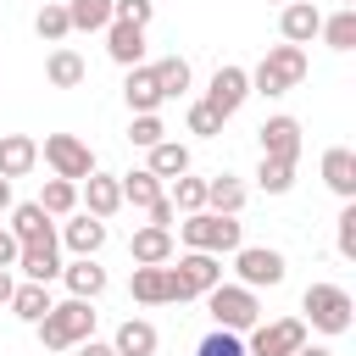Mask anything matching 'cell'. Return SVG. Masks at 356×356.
Wrapping results in <instances>:
<instances>
[{
  "label": "cell",
  "mask_w": 356,
  "mask_h": 356,
  "mask_svg": "<svg viewBox=\"0 0 356 356\" xmlns=\"http://www.w3.org/2000/svg\"><path fill=\"white\" fill-rule=\"evenodd\" d=\"M39 345L44 350H72V345H83V339H95V300H56L39 323Z\"/></svg>",
  "instance_id": "6da1fadb"
},
{
  "label": "cell",
  "mask_w": 356,
  "mask_h": 356,
  "mask_svg": "<svg viewBox=\"0 0 356 356\" xmlns=\"http://www.w3.org/2000/svg\"><path fill=\"white\" fill-rule=\"evenodd\" d=\"M300 83H306V50L300 44H273L250 72V95H289Z\"/></svg>",
  "instance_id": "7a4b0ae2"
},
{
  "label": "cell",
  "mask_w": 356,
  "mask_h": 356,
  "mask_svg": "<svg viewBox=\"0 0 356 356\" xmlns=\"http://www.w3.org/2000/svg\"><path fill=\"white\" fill-rule=\"evenodd\" d=\"M178 239H184L189 250H200V256H234V250L245 245L239 222H234V217H217V211H189V217L178 222Z\"/></svg>",
  "instance_id": "3957f363"
},
{
  "label": "cell",
  "mask_w": 356,
  "mask_h": 356,
  "mask_svg": "<svg viewBox=\"0 0 356 356\" xmlns=\"http://www.w3.org/2000/svg\"><path fill=\"white\" fill-rule=\"evenodd\" d=\"M300 312H306L300 323H312L317 334H345V328H350L356 300H350V289H339V284H306Z\"/></svg>",
  "instance_id": "277c9868"
},
{
  "label": "cell",
  "mask_w": 356,
  "mask_h": 356,
  "mask_svg": "<svg viewBox=\"0 0 356 356\" xmlns=\"http://www.w3.org/2000/svg\"><path fill=\"white\" fill-rule=\"evenodd\" d=\"M206 306H211L217 328H228V334H250V328L261 323V300H256V289H245V284H217V289H206Z\"/></svg>",
  "instance_id": "5b68a950"
},
{
  "label": "cell",
  "mask_w": 356,
  "mask_h": 356,
  "mask_svg": "<svg viewBox=\"0 0 356 356\" xmlns=\"http://www.w3.org/2000/svg\"><path fill=\"white\" fill-rule=\"evenodd\" d=\"M39 156H44V167H50L56 178H67V184H83V178L95 172V150H89L78 134H44Z\"/></svg>",
  "instance_id": "8992f818"
},
{
  "label": "cell",
  "mask_w": 356,
  "mask_h": 356,
  "mask_svg": "<svg viewBox=\"0 0 356 356\" xmlns=\"http://www.w3.org/2000/svg\"><path fill=\"white\" fill-rule=\"evenodd\" d=\"M234 273H239L245 289H278L284 273H289V261H284V250H273V245H239V250H234Z\"/></svg>",
  "instance_id": "52a82bcc"
},
{
  "label": "cell",
  "mask_w": 356,
  "mask_h": 356,
  "mask_svg": "<svg viewBox=\"0 0 356 356\" xmlns=\"http://www.w3.org/2000/svg\"><path fill=\"white\" fill-rule=\"evenodd\" d=\"M167 273H172L178 300H195V295H206V289H217V284H222V256L184 250V256H178V267H167Z\"/></svg>",
  "instance_id": "ba28073f"
},
{
  "label": "cell",
  "mask_w": 356,
  "mask_h": 356,
  "mask_svg": "<svg viewBox=\"0 0 356 356\" xmlns=\"http://www.w3.org/2000/svg\"><path fill=\"white\" fill-rule=\"evenodd\" d=\"M306 345V323L300 317H278V323H256L245 356H295Z\"/></svg>",
  "instance_id": "9c48e42d"
},
{
  "label": "cell",
  "mask_w": 356,
  "mask_h": 356,
  "mask_svg": "<svg viewBox=\"0 0 356 356\" xmlns=\"http://www.w3.org/2000/svg\"><path fill=\"white\" fill-rule=\"evenodd\" d=\"M245 100H250V72H245V67H217L211 83H206V95H200V106H211L222 122H228Z\"/></svg>",
  "instance_id": "30bf717a"
},
{
  "label": "cell",
  "mask_w": 356,
  "mask_h": 356,
  "mask_svg": "<svg viewBox=\"0 0 356 356\" xmlns=\"http://www.w3.org/2000/svg\"><path fill=\"white\" fill-rule=\"evenodd\" d=\"M256 139H261V161H300V122L289 117V111H278V117H267L261 128H256Z\"/></svg>",
  "instance_id": "8fae6325"
},
{
  "label": "cell",
  "mask_w": 356,
  "mask_h": 356,
  "mask_svg": "<svg viewBox=\"0 0 356 356\" xmlns=\"http://www.w3.org/2000/svg\"><path fill=\"white\" fill-rule=\"evenodd\" d=\"M78 195H83V211H89V217H100V222L122 211V189H117V172H100V167H95V172L78 184Z\"/></svg>",
  "instance_id": "7c38bea8"
},
{
  "label": "cell",
  "mask_w": 356,
  "mask_h": 356,
  "mask_svg": "<svg viewBox=\"0 0 356 356\" xmlns=\"http://www.w3.org/2000/svg\"><path fill=\"white\" fill-rule=\"evenodd\" d=\"M39 167V139L33 134H0V178H28Z\"/></svg>",
  "instance_id": "4fadbf2b"
},
{
  "label": "cell",
  "mask_w": 356,
  "mask_h": 356,
  "mask_svg": "<svg viewBox=\"0 0 356 356\" xmlns=\"http://www.w3.org/2000/svg\"><path fill=\"white\" fill-rule=\"evenodd\" d=\"M317 28H323V11H317L312 0H289V6L278 11V33H284V44H312Z\"/></svg>",
  "instance_id": "5bb4252c"
},
{
  "label": "cell",
  "mask_w": 356,
  "mask_h": 356,
  "mask_svg": "<svg viewBox=\"0 0 356 356\" xmlns=\"http://www.w3.org/2000/svg\"><path fill=\"white\" fill-rule=\"evenodd\" d=\"M6 234L17 245H44V239H56V217H44L39 200H22V206H11V228Z\"/></svg>",
  "instance_id": "9a60e30c"
},
{
  "label": "cell",
  "mask_w": 356,
  "mask_h": 356,
  "mask_svg": "<svg viewBox=\"0 0 356 356\" xmlns=\"http://www.w3.org/2000/svg\"><path fill=\"white\" fill-rule=\"evenodd\" d=\"M128 256H134V267H167V261H172V228L145 222V228L128 239Z\"/></svg>",
  "instance_id": "2e32d148"
},
{
  "label": "cell",
  "mask_w": 356,
  "mask_h": 356,
  "mask_svg": "<svg viewBox=\"0 0 356 356\" xmlns=\"http://www.w3.org/2000/svg\"><path fill=\"white\" fill-rule=\"evenodd\" d=\"M61 278H67L72 300H100V295H106V267H100L95 256H72V261H61Z\"/></svg>",
  "instance_id": "e0dca14e"
},
{
  "label": "cell",
  "mask_w": 356,
  "mask_h": 356,
  "mask_svg": "<svg viewBox=\"0 0 356 356\" xmlns=\"http://www.w3.org/2000/svg\"><path fill=\"white\" fill-rule=\"evenodd\" d=\"M128 295H134L139 306H172V300H178V289H172V273H167V267H134Z\"/></svg>",
  "instance_id": "ac0fdd59"
},
{
  "label": "cell",
  "mask_w": 356,
  "mask_h": 356,
  "mask_svg": "<svg viewBox=\"0 0 356 356\" xmlns=\"http://www.w3.org/2000/svg\"><path fill=\"white\" fill-rule=\"evenodd\" d=\"M122 100H128V111L134 117H145V111H161V83H156V72L139 61V67H128V78H122Z\"/></svg>",
  "instance_id": "d6986e66"
},
{
  "label": "cell",
  "mask_w": 356,
  "mask_h": 356,
  "mask_svg": "<svg viewBox=\"0 0 356 356\" xmlns=\"http://www.w3.org/2000/svg\"><path fill=\"white\" fill-rule=\"evenodd\" d=\"M61 245H67L72 256H100V245H106V222L89 217V211H78V217L61 222Z\"/></svg>",
  "instance_id": "ffe728a7"
},
{
  "label": "cell",
  "mask_w": 356,
  "mask_h": 356,
  "mask_svg": "<svg viewBox=\"0 0 356 356\" xmlns=\"http://www.w3.org/2000/svg\"><path fill=\"white\" fill-rule=\"evenodd\" d=\"M323 184H328L339 200H356V150H345V145L323 150Z\"/></svg>",
  "instance_id": "44dd1931"
},
{
  "label": "cell",
  "mask_w": 356,
  "mask_h": 356,
  "mask_svg": "<svg viewBox=\"0 0 356 356\" xmlns=\"http://www.w3.org/2000/svg\"><path fill=\"white\" fill-rule=\"evenodd\" d=\"M245 178H234V172H217V178H206V211H217V217H239L245 211Z\"/></svg>",
  "instance_id": "7402d4cb"
},
{
  "label": "cell",
  "mask_w": 356,
  "mask_h": 356,
  "mask_svg": "<svg viewBox=\"0 0 356 356\" xmlns=\"http://www.w3.org/2000/svg\"><path fill=\"white\" fill-rule=\"evenodd\" d=\"M17 267H22L28 284H50V278H61V250H56V239H44V245H22V250H17Z\"/></svg>",
  "instance_id": "603a6c76"
},
{
  "label": "cell",
  "mask_w": 356,
  "mask_h": 356,
  "mask_svg": "<svg viewBox=\"0 0 356 356\" xmlns=\"http://www.w3.org/2000/svg\"><path fill=\"white\" fill-rule=\"evenodd\" d=\"M106 56H111L117 67H139V61H145V28L111 22V28H106Z\"/></svg>",
  "instance_id": "cb8c5ba5"
},
{
  "label": "cell",
  "mask_w": 356,
  "mask_h": 356,
  "mask_svg": "<svg viewBox=\"0 0 356 356\" xmlns=\"http://www.w3.org/2000/svg\"><path fill=\"white\" fill-rule=\"evenodd\" d=\"M117 189H122V206H134V211H150L167 189H161V178L156 172H145V167H134V172H122L117 178Z\"/></svg>",
  "instance_id": "d4e9b609"
},
{
  "label": "cell",
  "mask_w": 356,
  "mask_h": 356,
  "mask_svg": "<svg viewBox=\"0 0 356 356\" xmlns=\"http://www.w3.org/2000/svg\"><path fill=\"white\" fill-rule=\"evenodd\" d=\"M111 350H117V356H156V323H145V317H128V323H117V334H111Z\"/></svg>",
  "instance_id": "484cf974"
},
{
  "label": "cell",
  "mask_w": 356,
  "mask_h": 356,
  "mask_svg": "<svg viewBox=\"0 0 356 356\" xmlns=\"http://www.w3.org/2000/svg\"><path fill=\"white\" fill-rule=\"evenodd\" d=\"M44 78H50V89H78L83 78H89V67H83V56L78 50H50V61H44Z\"/></svg>",
  "instance_id": "4316f807"
},
{
  "label": "cell",
  "mask_w": 356,
  "mask_h": 356,
  "mask_svg": "<svg viewBox=\"0 0 356 356\" xmlns=\"http://www.w3.org/2000/svg\"><path fill=\"white\" fill-rule=\"evenodd\" d=\"M145 172H156L161 184H167V178H184V172H189V145H178V139H161V145H150V161H145Z\"/></svg>",
  "instance_id": "83f0119b"
},
{
  "label": "cell",
  "mask_w": 356,
  "mask_h": 356,
  "mask_svg": "<svg viewBox=\"0 0 356 356\" xmlns=\"http://www.w3.org/2000/svg\"><path fill=\"white\" fill-rule=\"evenodd\" d=\"M6 306H11L22 323H39V317H44L56 300H50V284H28V278H22V284L11 289V300H6Z\"/></svg>",
  "instance_id": "f1b7e54d"
},
{
  "label": "cell",
  "mask_w": 356,
  "mask_h": 356,
  "mask_svg": "<svg viewBox=\"0 0 356 356\" xmlns=\"http://www.w3.org/2000/svg\"><path fill=\"white\" fill-rule=\"evenodd\" d=\"M317 39H323L328 50H356V6H339L334 17H323Z\"/></svg>",
  "instance_id": "f546056e"
},
{
  "label": "cell",
  "mask_w": 356,
  "mask_h": 356,
  "mask_svg": "<svg viewBox=\"0 0 356 356\" xmlns=\"http://www.w3.org/2000/svg\"><path fill=\"white\" fill-rule=\"evenodd\" d=\"M67 22L78 33H100L111 28V0H67Z\"/></svg>",
  "instance_id": "4dcf8cb0"
},
{
  "label": "cell",
  "mask_w": 356,
  "mask_h": 356,
  "mask_svg": "<svg viewBox=\"0 0 356 356\" xmlns=\"http://www.w3.org/2000/svg\"><path fill=\"white\" fill-rule=\"evenodd\" d=\"M150 72H156V83H161V100H178V95L189 89V61H184V56H161V61H150Z\"/></svg>",
  "instance_id": "1f68e13d"
},
{
  "label": "cell",
  "mask_w": 356,
  "mask_h": 356,
  "mask_svg": "<svg viewBox=\"0 0 356 356\" xmlns=\"http://www.w3.org/2000/svg\"><path fill=\"white\" fill-rule=\"evenodd\" d=\"M72 206H78V184H67V178H44V189H39V211H44V217H72Z\"/></svg>",
  "instance_id": "d6a6232c"
},
{
  "label": "cell",
  "mask_w": 356,
  "mask_h": 356,
  "mask_svg": "<svg viewBox=\"0 0 356 356\" xmlns=\"http://www.w3.org/2000/svg\"><path fill=\"white\" fill-rule=\"evenodd\" d=\"M33 33H39L44 44H61V39L72 33V22H67V6L44 0V6H39V17H33Z\"/></svg>",
  "instance_id": "836d02e7"
},
{
  "label": "cell",
  "mask_w": 356,
  "mask_h": 356,
  "mask_svg": "<svg viewBox=\"0 0 356 356\" xmlns=\"http://www.w3.org/2000/svg\"><path fill=\"white\" fill-rule=\"evenodd\" d=\"M172 211H206V178H195V172H184V178H172Z\"/></svg>",
  "instance_id": "e575fe53"
},
{
  "label": "cell",
  "mask_w": 356,
  "mask_h": 356,
  "mask_svg": "<svg viewBox=\"0 0 356 356\" xmlns=\"http://www.w3.org/2000/svg\"><path fill=\"white\" fill-rule=\"evenodd\" d=\"M256 184H261L267 195H289V189H295V167H289V161H261V167H256Z\"/></svg>",
  "instance_id": "d590c367"
},
{
  "label": "cell",
  "mask_w": 356,
  "mask_h": 356,
  "mask_svg": "<svg viewBox=\"0 0 356 356\" xmlns=\"http://www.w3.org/2000/svg\"><path fill=\"white\" fill-rule=\"evenodd\" d=\"M161 139H167V128H161V117H156V111H145V117H134V122H128V145L150 150V145H161Z\"/></svg>",
  "instance_id": "8d00e7d4"
},
{
  "label": "cell",
  "mask_w": 356,
  "mask_h": 356,
  "mask_svg": "<svg viewBox=\"0 0 356 356\" xmlns=\"http://www.w3.org/2000/svg\"><path fill=\"white\" fill-rule=\"evenodd\" d=\"M334 222H339V228H334V245H339V256H345V261H356V200H345Z\"/></svg>",
  "instance_id": "74e56055"
},
{
  "label": "cell",
  "mask_w": 356,
  "mask_h": 356,
  "mask_svg": "<svg viewBox=\"0 0 356 356\" xmlns=\"http://www.w3.org/2000/svg\"><path fill=\"white\" fill-rule=\"evenodd\" d=\"M156 17V0H111V22H134V28H150Z\"/></svg>",
  "instance_id": "f35d334b"
},
{
  "label": "cell",
  "mask_w": 356,
  "mask_h": 356,
  "mask_svg": "<svg viewBox=\"0 0 356 356\" xmlns=\"http://www.w3.org/2000/svg\"><path fill=\"white\" fill-rule=\"evenodd\" d=\"M195 356H245V339L239 334H228V328H211L206 339H200V350Z\"/></svg>",
  "instance_id": "ab89813d"
},
{
  "label": "cell",
  "mask_w": 356,
  "mask_h": 356,
  "mask_svg": "<svg viewBox=\"0 0 356 356\" xmlns=\"http://www.w3.org/2000/svg\"><path fill=\"white\" fill-rule=\"evenodd\" d=\"M184 122H189V134H200V139H217V134H222V117H217L211 106H200V100L189 106V117H184Z\"/></svg>",
  "instance_id": "60d3db41"
},
{
  "label": "cell",
  "mask_w": 356,
  "mask_h": 356,
  "mask_svg": "<svg viewBox=\"0 0 356 356\" xmlns=\"http://www.w3.org/2000/svg\"><path fill=\"white\" fill-rule=\"evenodd\" d=\"M145 217H150V222H156V228H172V217H178V211H172V200H167V195H161V200H156V206H150V211H145Z\"/></svg>",
  "instance_id": "b9f144b4"
},
{
  "label": "cell",
  "mask_w": 356,
  "mask_h": 356,
  "mask_svg": "<svg viewBox=\"0 0 356 356\" xmlns=\"http://www.w3.org/2000/svg\"><path fill=\"white\" fill-rule=\"evenodd\" d=\"M17 250H22V245H17V239L0 228V267H17Z\"/></svg>",
  "instance_id": "7bdbcfd3"
},
{
  "label": "cell",
  "mask_w": 356,
  "mask_h": 356,
  "mask_svg": "<svg viewBox=\"0 0 356 356\" xmlns=\"http://www.w3.org/2000/svg\"><path fill=\"white\" fill-rule=\"evenodd\" d=\"M72 350H78V356H117L106 339H83V345H72Z\"/></svg>",
  "instance_id": "ee69618b"
},
{
  "label": "cell",
  "mask_w": 356,
  "mask_h": 356,
  "mask_svg": "<svg viewBox=\"0 0 356 356\" xmlns=\"http://www.w3.org/2000/svg\"><path fill=\"white\" fill-rule=\"evenodd\" d=\"M11 289H17V278H11V267H0V306L11 300Z\"/></svg>",
  "instance_id": "f6af8a7d"
},
{
  "label": "cell",
  "mask_w": 356,
  "mask_h": 356,
  "mask_svg": "<svg viewBox=\"0 0 356 356\" xmlns=\"http://www.w3.org/2000/svg\"><path fill=\"white\" fill-rule=\"evenodd\" d=\"M295 356H334V350H328V345H300Z\"/></svg>",
  "instance_id": "bcb514c9"
},
{
  "label": "cell",
  "mask_w": 356,
  "mask_h": 356,
  "mask_svg": "<svg viewBox=\"0 0 356 356\" xmlns=\"http://www.w3.org/2000/svg\"><path fill=\"white\" fill-rule=\"evenodd\" d=\"M0 211H11V184L0 178Z\"/></svg>",
  "instance_id": "7dc6e473"
},
{
  "label": "cell",
  "mask_w": 356,
  "mask_h": 356,
  "mask_svg": "<svg viewBox=\"0 0 356 356\" xmlns=\"http://www.w3.org/2000/svg\"><path fill=\"white\" fill-rule=\"evenodd\" d=\"M339 6H356V0H339Z\"/></svg>",
  "instance_id": "c3c4849f"
},
{
  "label": "cell",
  "mask_w": 356,
  "mask_h": 356,
  "mask_svg": "<svg viewBox=\"0 0 356 356\" xmlns=\"http://www.w3.org/2000/svg\"><path fill=\"white\" fill-rule=\"evenodd\" d=\"M273 6H289V0H273Z\"/></svg>",
  "instance_id": "681fc988"
}]
</instances>
